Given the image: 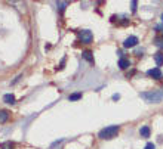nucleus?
I'll list each match as a JSON object with an SVG mask.
<instances>
[{
	"label": "nucleus",
	"mask_w": 163,
	"mask_h": 149,
	"mask_svg": "<svg viewBox=\"0 0 163 149\" xmlns=\"http://www.w3.org/2000/svg\"><path fill=\"white\" fill-rule=\"evenodd\" d=\"M119 99H120V95H119V93L113 95V101H119Z\"/></svg>",
	"instance_id": "17"
},
{
	"label": "nucleus",
	"mask_w": 163,
	"mask_h": 149,
	"mask_svg": "<svg viewBox=\"0 0 163 149\" xmlns=\"http://www.w3.org/2000/svg\"><path fill=\"white\" fill-rule=\"evenodd\" d=\"M135 10H136V1L133 0L132 1V12H135Z\"/></svg>",
	"instance_id": "16"
},
{
	"label": "nucleus",
	"mask_w": 163,
	"mask_h": 149,
	"mask_svg": "<svg viewBox=\"0 0 163 149\" xmlns=\"http://www.w3.org/2000/svg\"><path fill=\"white\" fill-rule=\"evenodd\" d=\"M162 22H163V15H162Z\"/></svg>",
	"instance_id": "19"
},
{
	"label": "nucleus",
	"mask_w": 163,
	"mask_h": 149,
	"mask_svg": "<svg viewBox=\"0 0 163 149\" xmlns=\"http://www.w3.org/2000/svg\"><path fill=\"white\" fill-rule=\"evenodd\" d=\"M129 65H130L129 59H124V58H122V59L119 61V67H120V70H126V68H129Z\"/></svg>",
	"instance_id": "9"
},
{
	"label": "nucleus",
	"mask_w": 163,
	"mask_h": 149,
	"mask_svg": "<svg viewBox=\"0 0 163 149\" xmlns=\"http://www.w3.org/2000/svg\"><path fill=\"white\" fill-rule=\"evenodd\" d=\"M3 148H4V149H9V148H12V145H10V143H6V145H3Z\"/></svg>",
	"instance_id": "18"
},
{
	"label": "nucleus",
	"mask_w": 163,
	"mask_h": 149,
	"mask_svg": "<svg viewBox=\"0 0 163 149\" xmlns=\"http://www.w3.org/2000/svg\"><path fill=\"white\" fill-rule=\"evenodd\" d=\"M141 98L145 101V102H150V103H159L163 101V92L162 90H150V92H144L141 93Z\"/></svg>",
	"instance_id": "1"
},
{
	"label": "nucleus",
	"mask_w": 163,
	"mask_h": 149,
	"mask_svg": "<svg viewBox=\"0 0 163 149\" xmlns=\"http://www.w3.org/2000/svg\"><path fill=\"white\" fill-rule=\"evenodd\" d=\"M68 99L70 101H79V99H82V93H73V95L68 96Z\"/></svg>",
	"instance_id": "12"
},
{
	"label": "nucleus",
	"mask_w": 163,
	"mask_h": 149,
	"mask_svg": "<svg viewBox=\"0 0 163 149\" xmlns=\"http://www.w3.org/2000/svg\"><path fill=\"white\" fill-rule=\"evenodd\" d=\"M139 134H141L142 137H148V136H150V127H148V126L141 127V128H139Z\"/></svg>",
	"instance_id": "8"
},
{
	"label": "nucleus",
	"mask_w": 163,
	"mask_h": 149,
	"mask_svg": "<svg viewBox=\"0 0 163 149\" xmlns=\"http://www.w3.org/2000/svg\"><path fill=\"white\" fill-rule=\"evenodd\" d=\"M7 118H9V112L6 111V109L0 111V123H4V121H7Z\"/></svg>",
	"instance_id": "10"
},
{
	"label": "nucleus",
	"mask_w": 163,
	"mask_h": 149,
	"mask_svg": "<svg viewBox=\"0 0 163 149\" xmlns=\"http://www.w3.org/2000/svg\"><path fill=\"white\" fill-rule=\"evenodd\" d=\"M117 133H119V126H110V127L102 128L98 136L101 139H113V137H116Z\"/></svg>",
	"instance_id": "2"
},
{
	"label": "nucleus",
	"mask_w": 163,
	"mask_h": 149,
	"mask_svg": "<svg viewBox=\"0 0 163 149\" xmlns=\"http://www.w3.org/2000/svg\"><path fill=\"white\" fill-rule=\"evenodd\" d=\"M3 101H4L6 103L12 105V103H15V96H13V95H10V93H7V95H4V96H3Z\"/></svg>",
	"instance_id": "7"
},
{
	"label": "nucleus",
	"mask_w": 163,
	"mask_h": 149,
	"mask_svg": "<svg viewBox=\"0 0 163 149\" xmlns=\"http://www.w3.org/2000/svg\"><path fill=\"white\" fill-rule=\"evenodd\" d=\"M83 58H84L86 61H89V62H93V56H92V53H90L89 50L83 52Z\"/></svg>",
	"instance_id": "11"
},
{
	"label": "nucleus",
	"mask_w": 163,
	"mask_h": 149,
	"mask_svg": "<svg viewBox=\"0 0 163 149\" xmlns=\"http://www.w3.org/2000/svg\"><path fill=\"white\" fill-rule=\"evenodd\" d=\"M80 40H82V43H90L92 41V38H93V36H92V33L89 31V30H83V31H80Z\"/></svg>",
	"instance_id": "3"
},
{
	"label": "nucleus",
	"mask_w": 163,
	"mask_h": 149,
	"mask_svg": "<svg viewBox=\"0 0 163 149\" xmlns=\"http://www.w3.org/2000/svg\"><path fill=\"white\" fill-rule=\"evenodd\" d=\"M67 4H68L67 1H58V3H56V6H58V9H59L61 12L65 9V6H67Z\"/></svg>",
	"instance_id": "13"
},
{
	"label": "nucleus",
	"mask_w": 163,
	"mask_h": 149,
	"mask_svg": "<svg viewBox=\"0 0 163 149\" xmlns=\"http://www.w3.org/2000/svg\"><path fill=\"white\" fill-rule=\"evenodd\" d=\"M154 61H156L157 67H162L163 65V53L162 52H157V53L154 55Z\"/></svg>",
	"instance_id": "6"
},
{
	"label": "nucleus",
	"mask_w": 163,
	"mask_h": 149,
	"mask_svg": "<svg viewBox=\"0 0 163 149\" xmlns=\"http://www.w3.org/2000/svg\"><path fill=\"white\" fill-rule=\"evenodd\" d=\"M144 149H156V146H154V143H147Z\"/></svg>",
	"instance_id": "15"
},
{
	"label": "nucleus",
	"mask_w": 163,
	"mask_h": 149,
	"mask_svg": "<svg viewBox=\"0 0 163 149\" xmlns=\"http://www.w3.org/2000/svg\"><path fill=\"white\" fill-rule=\"evenodd\" d=\"M148 77H153V78H156V80H160L162 78V71H160V68H153V70H148Z\"/></svg>",
	"instance_id": "5"
},
{
	"label": "nucleus",
	"mask_w": 163,
	"mask_h": 149,
	"mask_svg": "<svg viewBox=\"0 0 163 149\" xmlns=\"http://www.w3.org/2000/svg\"><path fill=\"white\" fill-rule=\"evenodd\" d=\"M154 43H156V46L157 47H160V49H163V38H154Z\"/></svg>",
	"instance_id": "14"
},
{
	"label": "nucleus",
	"mask_w": 163,
	"mask_h": 149,
	"mask_svg": "<svg viewBox=\"0 0 163 149\" xmlns=\"http://www.w3.org/2000/svg\"><path fill=\"white\" fill-rule=\"evenodd\" d=\"M136 43H138V38L135 37V36H130V37H127L124 41H123V47H133V46H136Z\"/></svg>",
	"instance_id": "4"
}]
</instances>
